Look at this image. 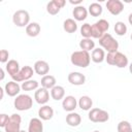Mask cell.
<instances>
[{"label": "cell", "instance_id": "1", "mask_svg": "<svg viewBox=\"0 0 132 132\" xmlns=\"http://www.w3.org/2000/svg\"><path fill=\"white\" fill-rule=\"evenodd\" d=\"M70 61L74 66L86 68L91 62V56L89 52L86 51H76L73 52L70 56Z\"/></svg>", "mask_w": 132, "mask_h": 132}, {"label": "cell", "instance_id": "2", "mask_svg": "<svg viewBox=\"0 0 132 132\" xmlns=\"http://www.w3.org/2000/svg\"><path fill=\"white\" fill-rule=\"evenodd\" d=\"M99 44L107 51V53H114L118 52L119 48V42L112 37L111 34L105 33L100 39H99Z\"/></svg>", "mask_w": 132, "mask_h": 132}, {"label": "cell", "instance_id": "3", "mask_svg": "<svg viewBox=\"0 0 132 132\" xmlns=\"http://www.w3.org/2000/svg\"><path fill=\"white\" fill-rule=\"evenodd\" d=\"M13 105H14V108L20 111L28 110L33 105V99L31 98V96L27 94H21V95H18L16 98L14 99Z\"/></svg>", "mask_w": 132, "mask_h": 132}, {"label": "cell", "instance_id": "4", "mask_svg": "<svg viewBox=\"0 0 132 132\" xmlns=\"http://www.w3.org/2000/svg\"><path fill=\"white\" fill-rule=\"evenodd\" d=\"M30 15L27 10L19 9L12 15V22L18 27H27L30 23Z\"/></svg>", "mask_w": 132, "mask_h": 132}, {"label": "cell", "instance_id": "5", "mask_svg": "<svg viewBox=\"0 0 132 132\" xmlns=\"http://www.w3.org/2000/svg\"><path fill=\"white\" fill-rule=\"evenodd\" d=\"M108 119H109L108 112L98 107L92 108L89 112V120L94 123H104L108 121Z\"/></svg>", "mask_w": 132, "mask_h": 132}, {"label": "cell", "instance_id": "6", "mask_svg": "<svg viewBox=\"0 0 132 132\" xmlns=\"http://www.w3.org/2000/svg\"><path fill=\"white\" fill-rule=\"evenodd\" d=\"M21 122H22L21 116L18 113H12L9 117V120L4 127L5 132H20L21 131Z\"/></svg>", "mask_w": 132, "mask_h": 132}, {"label": "cell", "instance_id": "7", "mask_svg": "<svg viewBox=\"0 0 132 132\" xmlns=\"http://www.w3.org/2000/svg\"><path fill=\"white\" fill-rule=\"evenodd\" d=\"M32 75H33V68L31 66H24L23 68H21L18 74L12 76V79L16 82L26 81V80H29L32 77Z\"/></svg>", "mask_w": 132, "mask_h": 132}, {"label": "cell", "instance_id": "8", "mask_svg": "<svg viewBox=\"0 0 132 132\" xmlns=\"http://www.w3.org/2000/svg\"><path fill=\"white\" fill-rule=\"evenodd\" d=\"M106 8L111 14L118 15L124 10V4L120 0H108L106 2Z\"/></svg>", "mask_w": 132, "mask_h": 132}, {"label": "cell", "instance_id": "9", "mask_svg": "<svg viewBox=\"0 0 132 132\" xmlns=\"http://www.w3.org/2000/svg\"><path fill=\"white\" fill-rule=\"evenodd\" d=\"M34 99L38 104H45L50 100V93L47 89L44 88L37 89V91H35L34 94Z\"/></svg>", "mask_w": 132, "mask_h": 132}, {"label": "cell", "instance_id": "10", "mask_svg": "<svg viewBox=\"0 0 132 132\" xmlns=\"http://www.w3.org/2000/svg\"><path fill=\"white\" fill-rule=\"evenodd\" d=\"M77 104H78V102L76 101L75 97H74V96H71V95L66 96V97L63 99V101H62L63 109L66 110V111H68V112H72V111L76 108Z\"/></svg>", "mask_w": 132, "mask_h": 132}, {"label": "cell", "instance_id": "11", "mask_svg": "<svg viewBox=\"0 0 132 132\" xmlns=\"http://www.w3.org/2000/svg\"><path fill=\"white\" fill-rule=\"evenodd\" d=\"M67 78H68V81L71 85H74V86H81L86 81V76L82 73L77 72V71L70 72L68 74V77Z\"/></svg>", "mask_w": 132, "mask_h": 132}, {"label": "cell", "instance_id": "12", "mask_svg": "<svg viewBox=\"0 0 132 132\" xmlns=\"http://www.w3.org/2000/svg\"><path fill=\"white\" fill-rule=\"evenodd\" d=\"M34 71H35L37 74L44 76V75H46V74L48 73V71H50V65H48L47 62H45V61H43V60H38V61H36L35 64H34Z\"/></svg>", "mask_w": 132, "mask_h": 132}, {"label": "cell", "instance_id": "13", "mask_svg": "<svg viewBox=\"0 0 132 132\" xmlns=\"http://www.w3.org/2000/svg\"><path fill=\"white\" fill-rule=\"evenodd\" d=\"M21 89H22V88L20 87V85H19L16 81H14V80L8 81V82L5 85V87H4V90H5L6 94H7L8 96H10V97L16 96V95L20 93Z\"/></svg>", "mask_w": 132, "mask_h": 132}, {"label": "cell", "instance_id": "14", "mask_svg": "<svg viewBox=\"0 0 132 132\" xmlns=\"http://www.w3.org/2000/svg\"><path fill=\"white\" fill-rule=\"evenodd\" d=\"M129 61L126 55H124L121 52L114 53V60H113V66H117L118 68H125L128 65Z\"/></svg>", "mask_w": 132, "mask_h": 132}, {"label": "cell", "instance_id": "15", "mask_svg": "<svg viewBox=\"0 0 132 132\" xmlns=\"http://www.w3.org/2000/svg\"><path fill=\"white\" fill-rule=\"evenodd\" d=\"M38 116L43 121H48L54 116V109L48 105H43L38 110Z\"/></svg>", "mask_w": 132, "mask_h": 132}, {"label": "cell", "instance_id": "16", "mask_svg": "<svg viewBox=\"0 0 132 132\" xmlns=\"http://www.w3.org/2000/svg\"><path fill=\"white\" fill-rule=\"evenodd\" d=\"M28 132H43V125L40 119L33 118L29 122Z\"/></svg>", "mask_w": 132, "mask_h": 132}, {"label": "cell", "instance_id": "17", "mask_svg": "<svg viewBox=\"0 0 132 132\" xmlns=\"http://www.w3.org/2000/svg\"><path fill=\"white\" fill-rule=\"evenodd\" d=\"M72 14L74 16V20L80 22V21L86 20L87 15H88V10L82 5H78V6H75L74 7V9L72 11Z\"/></svg>", "mask_w": 132, "mask_h": 132}, {"label": "cell", "instance_id": "18", "mask_svg": "<svg viewBox=\"0 0 132 132\" xmlns=\"http://www.w3.org/2000/svg\"><path fill=\"white\" fill-rule=\"evenodd\" d=\"M5 68H6V71H7V73L12 77V76H14L15 74H18L19 73V71L21 70V68H20V64H19V62L16 61V60H9L8 62H7V64H6V66H5Z\"/></svg>", "mask_w": 132, "mask_h": 132}, {"label": "cell", "instance_id": "19", "mask_svg": "<svg viewBox=\"0 0 132 132\" xmlns=\"http://www.w3.org/2000/svg\"><path fill=\"white\" fill-rule=\"evenodd\" d=\"M81 122V118L77 112H69L66 116V123L70 127H77Z\"/></svg>", "mask_w": 132, "mask_h": 132}, {"label": "cell", "instance_id": "20", "mask_svg": "<svg viewBox=\"0 0 132 132\" xmlns=\"http://www.w3.org/2000/svg\"><path fill=\"white\" fill-rule=\"evenodd\" d=\"M40 25L38 23H35V22H32L30 23L27 27H26V33L28 36L30 37H36L37 35H39L40 33Z\"/></svg>", "mask_w": 132, "mask_h": 132}, {"label": "cell", "instance_id": "21", "mask_svg": "<svg viewBox=\"0 0 132 132\" xmlns=\"http://www.w3.org/2000/svg\"><path fill=\"white\" fill-rule=\"evenodd\" d=\"M91 59L93 62L95 63H101L105 60V53L102 48H94L92 51V54H91Z\"/></svg>", "mask_w": 132, "mask_h": 132}, {"label": "cell", "instance_id": "22", "mask_svg": "<svg viewBox=\"0 0 132 132\" xmlns=\"http://www.w3.org/2000/svg\"><path fill=\"white\" fill-rule=\"evenodd\" d=\"M40 82H41L42 88L47 89V90L48 89H53L56 86V78H55V76H53L51 74H46V75L42 76Z\"/></svg>", "mask_w": 132, "mask_h": 132}, {"label": "cell", "instance_id": "23", "mask_svg": "<svg viewBox=\"0 0 132 132\" xmlns=\"http://www.w3.org/2000/svg\"><path fill=\"white\" fill-rule=\"evenodd\" d=\"M51 96L54 100H61L65 96V90L62 86H55L53 89H51Z\"/></svg>", "mask_w": 132, "mask_h": 132}, {"label": "cell", "instance_id": "24", "mask_svg": "<svg viewBox=\"0 0 132 132\" xmlns=\"http://www.w3.org/2000/svg\"><path fill=\"white\" fill-rule=\"evenodd\" d=\"M92 105H93V100L89 96H81L79 98V100H78V106L82 110H90V109H92L91 108Z\"/></svg>", "mask_w": 132, "mask_h": 132}, {"label": "cell", "instance_id": "25", "mask_svg": "<svg viewBox=\"0 0 132 132\" xmlns=\"http://www.w3.org/2000/svg\"><path fill=\"white\" fill-rule=\"evenodd\" d=\"M63 28L67 33H74L77 30V24L73 19H66L63 23Z\"/></svg>", "mask_w": 132, "mask_h": 132}, {"label": "cell", "instance_id": "26", "mask_svg": "<svg viewBox=\"0 0 132 132\" xmlns=\"http://www.w3.org/2000/svg\"><path fill=\"white\" fill-rule=\"evenodd\" d=\"M79 47L81 48V51H86V52H90L93 51L95 47V42L91 39V38H82L79 41Z\"/></svg>", "mask_w": 132, "mask_h": 132}, {"label": "cell", "instance_id": "27", "mask_svg": "<svg viewBox=\"0 0 132 132\" xmlns=\"http://www.w3.org/2000/svg\"><path fill=\"white\" fill-rule=\"evenodd\" d=\"M102 10H103L102 6H101L99 3H97V2L91 3V4L89 5V12H90V14L93 15V16H99V15L102 13Z\"/></svg>", "mask_w": 132, "mask_h": 132}, {"label": "cell", "instance_id": "28", "mask_svg": "<svg viewBox=\"0 0 132 132\" xmlns=\"http://www.w3.org/2000/svg\"><path fill=\"white\" fill-rule=\"evenodd\" d=\"M38 81L37 80H34V79H29V80H26L22 84L21 88L22 90L24 91H33V90H36L38 88Z\"/></svg>", "mask_w": 132, "mask_h": 132}, {"label": "cell", "instance_id": "29", "mask_svg": "<svg viewBox=\"0 0 132 132\" xmlns=\"http://www.w3.org/2000/svg\"><path fill=\"white\" fill-rule=\"evenodd\" d=\"M60 10H61V7L57 4L56 0H53V1L48 2L47 5H46V11H47L50 14H52V15H55V14L59 13Z\"/></svg>", "mask_w": 132, "mask_h": 132}, {"label": "cell", "instance_id": "30", "mask_svg": "<svg viewBox=\"0 0 132 132\" xmlns=\"http://www.w3.org/2000/svg\"><path fill=\"white\" fill-rule=\"evenodd\" d=\"M114 32L119 36H123L127 33V26L124 22H117L114 25Z\"/></svg>", "mask_w": 132, "mask_h": 132}, {"label": "cell", "instance_id": "31", "mask_svg": "<svg viewBox=\"0 0 132 132\" xmlns=\"http://www.w3.org/2000/svg\"><path fill=\"white\" fill-rule=\"evenodd\" d=\"M80 34L84 38H91L92 37V26L88 23H85L80 28Z\"/></svg>", "mask_w": 132, "mask_h": 132}, {"label": "cell", "instance_id": "32", "mask_svg": "<svg viewBox=\"0 0 132 132\" xmlns=\"http://www.w3.org/2000/svg\"><path fill=\"white\" fill-rule=\"evenodd\" d=\"M130 131H132V127L128 121H121L118 124V132H130Z\"/></svg>", "mask_w": 132, "mask_h": 132}, {"label": "cell", "instance_id": "33", "mask_svg": "<svg viewBox=\"0 0 132 132\" xmlns=\"http://www.w3.org/2000/svg\"><path fill=\"white\" fill-rule=\"evenodd\" d=\"M95 25L98 27V29L102 32V33H104L105 34V32L108 30V28H109V23L106 21V20H104V19H101V20H99V21H97L96 23H95Z\"/></svg>", "mask_w": 132, "mask_h": 132}, {"label": "cell", "instance_id": "34", "mask_svg": "<svg viewBox=\"0 0 132 132\" xmlns=\"http://www.w3.org/2000/svg\"><path fill=\"white\" fill-rule=\"evenodd\" d=\"M8 57H9V53L6 50H1L0 51V62L1 63H5L8 61Z\"/></svg>", "mask_w": 132, "mask_h": 132}, {"label": "cell", "instance_id": "35", "mask_svg": "<svg viewBox=\"0 0 132 132\" xmlns=\"http://www.w3.org/2000/svg\"><path fill=\"white\" fill-rule=\"evenodd\" d=\"M8 120H9V117H8L7 114L1 113V114H0V127H3V128H4L5 125L7 124Z\"/></svg>", "mask_w": 132, "mask_h": 132}, {"label": "cell", "instance_id": "36", "mask_svg": "<svg viewBox=\"0 0 132 132\" xmlns=\"http://www.w3.org/2000/svg\"><path fill=\"white\" fill-rule=\"evenodd\" d=\"M114 53H107V56L105 57V60H106L107 64L112 65V66H113V60H114Z\"/></svg>", "mask_w": 132, "mask_h": 132}, {"label": "cell", "instance_id": "37", "mask_svg": "<svg viewBox=\"0 0 132 132\" xmlns=\"http://www.w3.org/2000/svg\"><path fill=\"white\" fill-rule=\"evenodd\" d=\"M69 2L71 3V4H74V5H80L81 4V0H76V1H74V0H69Z\"/></svg>", "mask_w": 132, "mask_h": 132}, {"label": "cell", "instance_id": "38", "mask_svg": "<svg viewBox=\"0 0 132 132\" xmlns=\"http://www.w3.org/2000/svg\"><path fill=\"white\" fill-rule=\"evenodd\" d=\"M0 73H1V77H0V79L3 80V78H4V70H3L2 68L0 69Z\"/></svg>", "mask_w": 132, "mask_h": 132}, {"label": "cell", "instance_id": "39", "mask_svg": "<svg viewBox=\"0 0 132 132\" xmlns=\"http://www.w3.org/2000/svg\"><path fill=\"white\" fill-rule=\"evenodd\" d=\"M128 22H129L130 25H132V13L129 14V16H128Z\"/></svg>", "mask_w": 132, "mask_h": 132}, {"label": "cell", "instance_id": "40", "mask_svg": "<svg viewBox=\"0 0 132 132\" xmlns=\"http://www.w3.org/2000/svg\"><path fill=\"white\" fill-rule=\"evenodd\" d=\"M129 71L131 72V74H132V62L130 63V65H129Z\"/></svg>", "mask_w": 132, "mask_h": 132}, {"label": "cell", "instance_id": "41", "mask_svg": "<svg viewBox=\"0 0 132 132\" xmlns=\"http://www.w3.org/2000/svg\"><path fill=\"white\" fill-rule=\"evenodd\" d=\"M0 91H1V97H0V98L2 99V98H3V89L1 88V89H0Z\"/></svg>", "mask_w": 132, "mask_h": 132}, {"label": "cell", "instance_id": "42", "mask_svg": "<svg viewBox=\"0 0 132 132\" xmlns=\"http://www.w3.org/2000/svg\"><path fill=\"white\" fill-rule=\"evenodd\" d=\"M93 132H100V131H98V130H95V131H93Z\"/></svg>", "mask_w": 132, "mask_h": 132}, {"label": "cell", "instance_id": "43", "mask_svg": "<svg viewBox=\"0 0 132 132\" xmlns=\"http://www.w3.org/2000/svg\"><path fill=\"white\" fill-rule=\"evenodd\" d=\"M20 132H26V131H25V130H21Z\"/></svg>", "mask_w": 132, "mask_h": 132}, {"label": "cell", "instance_id": "44", "mask_svg": "<svg viewBox=\"0 0 132 132\" xmlns=\"http://www.w3.org/2000/svg\"><path fill=\"white\" fill-rule=\"evenodd\" d=\"M131 40H132V34H131Z\"/></svg>", "mask_w": 132, "mask_h": 132}, {"label": "cell", "instance_id": "45", "mask_svg": "<svg viewBox=\"0 0 132 132\" xmlns=\"http://www.w3.org/2000/svg\"><path fill=\"white\" fill-rule=\"evenodd\" d=\"M1 132H3V131H1Z\"/></svg>", "mask_w": 132, "mask_h": 132}, {"label": "cell", "instance_id": "46", "mask_svg": "<svg viewBox=\"0 0 132 132\" xmlns=\"http://www.w3.org/2000/svg\"><path fill=\"white\" fill-rule=\"evenodd\" d=\"M130 132H132V131H130Z\"/></svg>", "mask_w": 132, "mask_h": 132}]
</instances>
